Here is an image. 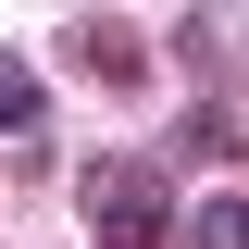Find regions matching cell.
I'll return each instance as SVG.
<instances>
[{"mask_svg": "<svg viewBox=\"0 0 249 249\" xmlns=\"http://www.w3.org/2000/svg\"><path fill=\"white\" fill-rule=\"evenodd\" d=\"M88 224H100V249H175V175L150 150L88 162Z\"/></svg>", "mask_w": 249, "mask_h": 249, "instance_id": "1", "label": "cell"}, {"mask_svg": "<svg viewBox=\"0 0 249 249\" xmlns=\"http://www.w3.org/2000/svg\"><path fill=\"white\" fill-rule=\"evenodd\" d=\"M187 237H199V249H249V199H199Z\"/></svg>", "mask_w": 249, "mask_h": 249, "instance_id": "4", "label": "cell"}, {"mask_svg": "<svg viewBox=\"0 0 249 249\" xmlns=\"http://www.w3.org/2000/svg\"><path fill=\"white\" fill-rule=\"evenodd\" d=\"M0 124H13V137H37V75H25L13 50H0Z\"/></svg>", "mask_w": 249, "mask_h": 249, "instance_id": "3", "label": "cell"}, {"mask_svg": "<svg viewBox=\"0 0 249 249\" xmlns=\"http://www.w3.org/2000/svg\"><path fill=\"white\" fill-rule=\"evenodd\" d=\"M75 50L100 62V88H137V75H150V50H137V37H124V25H88V37H75Z\"/></svg>", "mask_w": 249, "mask_h": 249, "instance_id": "2", "label": "cell"}]
</instances>
